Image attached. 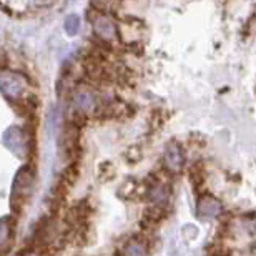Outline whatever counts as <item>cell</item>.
<instances>
[{
    "mask_svg": "<svg viewBox=\"0 0 256 256\" xmlns=\"http://www.w3.org/2000/svg\"><path fill=\"white\" fill-rule=\"evenodd\" d=\"M163 165L168 172L178 173L185 165V152L178 143H170L163 153Z\"/></svg>",
    "mask_w": 256,
    "mask_h": 256,
    "instance_id": "cell-1",
    "label": "cell"
},
{
    "mask_svg": "<svg viewBox=\"0 0 256 256\" xmlns=\"http://www.w3.org/2000/svg\"><path fill=\"white\" fill-rule=\"evenodd\" d=\"M94 30L96 34V37L100 40H105V42H112L116 35L115 24L112 22V18H108L106 15H102V14H98L94 18Z\"/></svg>",
    "mask_w": 256,
    "mask_h": 256,
    "instance_id": "cell-2",
    "label": "cell"
},
{
    "mask_svg": "<svg viewBox=\"0 0 256 256\" xmlns=\"http://www.w3.org/2000/svg\"><path fill=\"white\" fill-rule=\"evenodd\" d=\"M222 210H223L222 203L216 198L210 196V194H204L196 203V212L202 218H216L222 213Z\"/></svg>",
    "mask_w": 256,
    "mask_h": 256,
    "instance_id": "cell-3",
    "label": "cell"
},
{
    "mask_svg": "<svg viewBox=\"0 0 256 256\" xmlns=\"http://www.w3.org/2000/svg\"><path fill=\"white\" fill-rule=\"evenodd\" d=\"M120 256H148V244L145 240L133 238L124 244Z\"/></svg>",
    "mask_w": 256,
    "mask_h": 256,
    "instance_id": "cell-4",
    "label": "cell"
}]
</instances>
